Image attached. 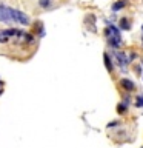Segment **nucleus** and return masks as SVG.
<instances>
[{"label":"nucleus","instance_id":"obj_1","mask_svg":"<svg viewBox=\"0 0 143 148\" xmlns=\"http://www.w3.org/2000/svg\"><path fill=\"white\" fill-rule=\"evenodd\" d=\"M9 11V17H11V22H17L20 25H29V17L26 16L25 12L18 11V9H14V8H8Z\"/></svg>","mask_w":143,"mask_h":148},{"label":"nucleus","instance_id":"obj_5","mask_svg":"<svg viewBox=\"0 0 143 148\" xmlns=\"http://www.w3.org/2000/svg\"><path fill=\"white\" fill-rule=\"evenodd\" d=\"M125 6H126V0H118V2H115V3L112 5V11L117 12L118 9H122V8H125Z\"/></svg>","mask_w":143,"mask_h":148},{"label":"nucleus","instance_id":"obj_2","mask_svg":"<svg viewBox=\"0 0 143 148\" xmlns=\"http://www.w3.org/2000/svg\"><path fill=\"white\" fill-rule=\"evenodd\" d=\"M0 22H5V23H9V22H11L8 6H3V5H0Z\"/></svg>","mask_w":143,"mask_h":148},{"label":"nucleus","instance_id":"obj_11","mask_svg":"<svg viewBox=\"0 0 143 148\" xmlns=\"http://www.w3.org/2000/svg\"><path fill=\"white\" fill-rule=\"evenodd\" d=\"M120 122H118V120H114V122H109L108 123V128H112V127H117V125H118Z\"/></svg>","mask_w":143,"mask_h":148},{"label":"nucleus","instance_id":"obj_9","mask_svg":"<svg viewBox=\"0 0 143 148\" xmlns=\"http://www.w3.org/2000/svg\"><path fill=\"white\" fill-rule=\"evenodd\" d=\"M136 106L137 108H143V94H138L137 97H136Z\"/></svg>","mask_w":143,"mask_h":148},{"label":"nucleus","instance_id":"obj_3","mask_svg":"<svg viewBox=\"0 0 143 148\" xmlns=\"http://www.w3.org/2000/svg\"><path fill=\"white\" fill-rule=\"evenodd\" d=\"M114 56L117 57V60H118V65H120L122 68L125 66V65H128V63H129V60H128V57H126V54H125V53H117V51H115Z\"/></svg>","mask_w":143,"mask_h":148},{"label":"nucleus","instance_id":"obj_8","mask_svg":"<svg viewBox=\"0 0 143 148\" xmlns=\"http://www.w3.org/2000/svg\"><path fill=\"white\" fill-rule=\"evenodd\" d=\"M120 28H122V29H129V28H131L128 18H122V20H120Z\"/></svg>","mask_w":143,"mask_h":148},{"label":"nucleus","instance_id":"obj_6","mask_svg":"<svg viewBox=\"0 0 143 148\" xmlns=\"http://www.w3.org/2000/svg\"><path fill=\"white\" fill-rule=\"evenodd\" d=\"M103 57H105V65H106V69L111 73L112 71V62H111V57H109V54L108 53H105L103 54Z\"/></svg>","mask_w":143,"mask_h":148},{"label":"nucleus","instance_id":"obj_12","mask_svg":"<svg viewBox=\"0 0 143 148\" xmlns=\"http://www.w3.org/2000/svg\"><path fill=\"white\" fill-rule=\"evenodd\" d=\"M2 91H3V86H2V82H0V94H2Z\"/></svg>","mask_w":143,"mask_h":148},{"label":"nucleus","instance_id":"obj_4","mask_svg":"<svg viewBox=\"0 0 143 148\" xmlns=\"http://www.w3.org/2000/svg\"><path fill=\"white\" fill-rule=\"evenodd\" d=\"M120 86H122L123 90H126V91H132L134 88H136L134 82H131L129 79H122V80H120Z\"/></svg>","mask_w":143,"mask_h":148},{"label":"nucleus","instance_id":"obj_7","mask_svg":"<svg viewBox=\"0 0 143 148\" xmlns=\"http://www.w3.org/2000/svg\"><path fill=\"white\" fill-rule=\"evenodd\" d=\"M128 111V105L126 103H118L117 105V113L118 114H125Z\"/></svg>","mask_w":143,"mask_h":148},{"label":"nucleus","instance_id":"obj_10","mask_svg":"<svg viewBox=\"0 0 143 148\" xmlns=\"http://www.w3.org/2000/svg\"><path fill=\"white\" fill-rule=\"evenodd\" d=\"M39 3H40V6H43V8H48L49 6V0H39Z\"/></svg>","mask_w":143,"mask_h":148}]
</instances>
